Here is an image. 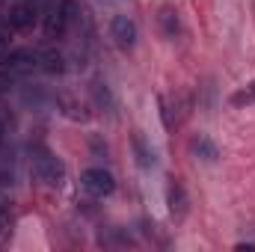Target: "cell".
Instances as JSON below:
<instances>
[{
	"label": "cell",
	"instance_id": "cell-9",
	"mask_svg": "<svg viewBox=\"0 0 255 252\" xmlns=\"http://www.w3.org/2000/svg\"><path fill=\"white\" fill-rule=\"evenodd\" d=\"M21 101H24L30 110H39V113H45V110L51 107V95H48L42 86H24V89H21Z\"/></svg>",
	"mask_w": 255,
	"mask_h": 252
},
{
	"label": "cell",
	"instance_id": "cell-8",
	"mask_svg": "<svg viewBox=\"0 0 255 252\" xmlns=\"http://www.w3.org/2000/svg\"><path fill=\"white\" fill-rule=\"evenodd\" d=\"M190 151L196 154V160H205V163H214V160L220 157L217 142H214V139H208L205 133H199V136H193V139H190Z\"/></svg>",
	"mask_w": 255,
	"mask_h": 252
},
{
	"label": "cell",
	"instance_id": "cell-18",
	"mask_svg": "<svg viewBox=\"0 0 255 252\" xmlns=\"http://www.w3.org/2000/svg\"><path fill=\"white\" fill-rule=\"evenodd\" d=\"M3 139H6V125H3V119H0V145H3Z\"/></svg>",
	"mask_w": 255,
	"mask_h": 252
},
{
	"label": "cell",
	"instance_id": "cell-15",
	"mask_svg": "<svg viewBox=\"0 0 255 252\" xmlns=\"http://www.w3.org/2000/svg\"><path fill=\"white\" fill-rule=\"evenodd\" d=\"M229 101H232V107H250V104H255V80H250L241 89H235Z\"/></svg>",
	"mask_w": 255,
	"mask_h": 252
},
{
	"label": "cell",
	"instance_id": "cell-17",
	"mask_svg": "<svg viewBox=\"0 0 255 252\" xmlns=\"http://www.w3.org/2000/svg\"><path fill=\"white\" fill-rule=\"evenodd\" d=\"M15 184V172L12 169H0V187H12Z\"/></svg>",
	"mask_w": 255,
	"mask_h": 252
},
{
	"label": "cell",
	"instance_id": "cell-3",
	"mask_svg": "<svg viewBox=\"0 0 255 252\" xmlns=\"http://www.w3.org/2000/svg\"><path fill=\"white\" fill-rule=\"evenodd\" d=\"M3 63L12 74H33V71H42V54L21 48V51H12Z\"/></svg>",
	"mask_w": 255,
	"mask_h": 252
},
{
	"label": "cell",
	"instance_id": "cell-12",
	"mask_svg": "<svg viewBox=\"0 0 255 252\" xmlns=\"http://www.w3.org/2000/svg\"><path fill=\"white\" fill-rule=\"evenodd\" d=\"M157 24H160V30H163L166 39H175L178 30H181V24H178V12H175L172 6H163V9L157 12Z\"/></svg>",
	"mask_w": 255,
	"mask_h": 252
},
{
	"label": "cell",
	"instance_id": "cell-2",
	"mask_svg": "<svg viewBox=\"0 0 255 252\" xmlns=\"http://www.w3.org/2000/svg\"><path fill=\"white\" fill-rule=\"evenodd\" d=\"M80 187L86 190L89 196H95V199H104V196H110V193L116 190V181H113V175H110L107 169L92 166V169H86V172L80 175Z\"/></svg>",
	"mask_w": 255,
	"mask_h": 252
},
{
	"label": "cell",
	"instance_id": "cell-7",
	"mask_svg": "<svg viewBox=\"0 0 255 252\" xmlns=\"http://www.w3.org/2000/svg\"><path fill=\"white\" fill-rule=\"evenodd\" d=\"M57 110L63 113L65 119H71V122H86V119H89L86 104H83L80 98L68 95V92H60V95H57Z\"/></svg>",
	"mask_w": 255,
	"mask_h": 252
},
{
	"label": "cell",
	"instance_id": "cell-1",
	"mask_svg": "<svg viewBox=\"0 0 255 252\" xmlns=\"http://www.w3.org/2000/svg\"><path fill=\"white\" fill-rule=\"evenodd\" d=\"M33 175L39 178V181H45L48 187H63L65 181V166L63 160H57L48 148H42V145H36L33 148Z\"/></svg>",
	"mask_w": 255,
	"mask_h": 252
},
{
	"label": "cell",
	"instance_id": "cell-4",
	"mask_svg": "<svg viewBox=\"0 0 255 252\" xmlns=\"http://www.w3.org/2000/svg\"><path fill=\"white\" fill-rule=\"evenodd\" d=\"M110 36H113V42L122 51H130L136 45V24H133V18L130 15H116L110 21Z\"/></svg>",
	"mask_w": 255,
	"mask_h": 252
},
{
	"label": "cell",
	"instance_id": "cell-13",
	"mask_svg": "<svg viewBox=\"0 0 255 252\" xmlns=\"http://www.w3.org/2000/svg\"><path fill=\"white\" fill-rule=\"evenodd\" d=\"M169 214L175 220H184V214H187V193H184L181 184H172L169 187Z\"/></svg>",
	"mask_w": 255,
	"mask_h": 252
},
{
	"label": "cell",
	"instance_id": "cell-10",
	"mask_svg": "<svg viewBox=\"0 0 255 252\" xmlns=\"http://www.w3.org/2000/svg\"><path fill=\"white\" fill-rule=\"evenodd\" d=\"M133 154H136V163L142 166V169H154L157 166V154H154V148L145 142V136L142 133H133Z\"/></svg>",
	"mask_w": 255,
	"mask_h": 252
},
{
	"label": "cell",
	"instance_id": "cell-16",
	"mask_svg": "<svg viewBox=\"0 0 255 252\" xmlns=\"http://www.w3.org/2000/svg\"><path fill=\"white\" fill-rule=\"evenodd\" d=\"M12 77H15V74H12V71H9V68H3V71H0V95H3V92H9V89H12V83H15V80H12Z\"/></svg>",
	"mask_w": 255,
	"mask_h": 252
},
{
	"label": "cell",
	"instance_id": "cell-14",
	"mask_svg": "<svg viewBox=\"0 0 255 252\" xmlns=\"http://www.w3.org/2000/svg\"><path fill=\"white\" fill-rule=\"evenodd\" d=\"M42 71H45V74H63L65 71V57L57 48L42 51Z\"/></svg>",
	"mask_w": 255,
	"mask_h": 252
},
{
	"label": "cell",
	"instance_id": "cell-6",
	"mask_svg": "<svg viewBox=\"0 0 255 252\" xmlns=\"http://www.w3.org/2000/svg\"><path fill=\"white\" fill-rule=\"evenodd\" d=\"M36 18H39V12H36L33 3H18V6L9 9V24H12V30H18V33L33 30V27H36Z\"/></svg>",
	"mask_w": 255,
	"mask_h": 252
},
{
	"label": "cell",
	"instance_id": "cell-11",
	"mask_svg": "<svg viewBox=\"0 0 255 252\" xmlns=\"http://www.w3.org/2000/svg\"><path fill=\"white\" fill-rule=\"evenodd\" d=\"M92 98H95L98 110H104V113L116 110V98H113V92H110V86L104 80H92Z\"/></svg>",
	"mask_w": 255,
	"mask_h": 252
},
{
	"label": "cell",
	"instance_id": "cell-5",
	"mask_svg": "<svg viewBox=\"0 0 255 252\" xmlns=\"http://www.w3.org/2000/svg\"><path fill=\"white\" fill-rule=\"evenodd\" d=\"M68 30H71V24H68V15H65L63 3H54L45 12V36L48 39H63Z\"/></svg>",
	"mask_w": 255,
	"mask_h": 252
},
{
	"label": "cell",
	"instance_id": "cell-19",
	"mask_svg": "<svg viewBox=\"0 0 255 252\" xmlns=\"http://www.w3.org/2000/svg\"><path fill=\"white\" fill-rule=\"evenodd\" d=\"M0 226H3V211H0Z\"/></svg>",
	"mask_w": 255,
	"mask_h": 252
}]
</instances>
